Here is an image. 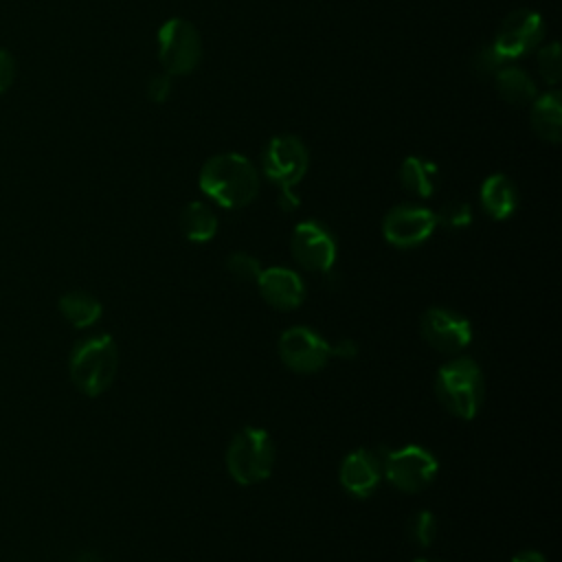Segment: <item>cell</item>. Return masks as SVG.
I'll use <instances>...</instances> for the list:
<instances>
[{
    "mask_svg": "<svg viewBox=\"0 0 562 562\" xmlns=\"http://www.w3.org/2000/svg\"><path fill=\"white\" fill-rule=\"evenodd\" d=\"M198 182L202 193L224 209H241L259 193V171L246 156L235 151L211 156L202 165Z\"/></svg>",
    "mask_w": 562,
    "mask_h": 562,
    "instance_id": "6da1fadb",
    "label": "cell"
},
{
    "mask_svg": "<svg viewBox=\"0 0 562 562\" xmlns=\"http://www.w3.org/2000/svg\"><path fill=\"white\" fill-rule=\"evenodd\" d=\"M435 395L450 415L459 419H474L485 395L481 367L468 356H454L443 362L435 375Z\"/></svg>",
    "mask_w": 562,
    "mask_h": 562,
    "instance_id": "7a4b0ae2",
    "label": "cell"
},
{
    "mask_svg": "<svg viewBox=\"0 0 562 562\" xmlns=\"http://www.w3.org/2000/svg\"><path fill=\"white\" fill-rule=\"evenodd\" d=\"M119 349L110 334H97L79 345L70 353V378L75 386L94 397L101 395L116 378Z\"/></svg>",
    "mask_w": 562,
    "mask_h": 562,
    "instance_id": "3957f363",
    "label": "cell"
},
{
    "mask_svg": "<svg viewBox=\"0 0 562 562\" xmlns=\"http://www.w3.org/2000/svg\"><path fill=\"white\" fill-rule=\"evenodd\" d=\"M274 441L259 426H244L226 448V470L239 485L266 481L274 468Z\"/></svg>",
    "mask_w": 562,
    "mask_h": 562,
    "instance_id": "277c9868",
    "label": "cell"
},
{
    "mask_svg": "<svg viewBox=\"0 0 562 562\" xmlns=\"http://www.w3.org/2000/svg\"><path fill=\"white\" fill-rule=\"evenodd\" d=\"M382 474L400 492L426 490L439 472V461L424 446H402L397 450H384L380 457Z\"/></svg>",
    "mask_w": 562,
    "mask_h": 562,
    "instance_id": "5b68a950",
    "label": "cell"
},
{
    "mask_svg": "<svg viewBox=\"0 0 562 562\" xmlns=\"http://www.w3.org/2000/svg\"><path fill=\"white\" fill-rule=\"evenodd\" d=\"M310 167V154L303 140L294 134L272 136L261 151L263 176L281 191H292Z\"/></svg>",
    "mask_w": 562,
    "mask_h": 562,
    "instance_id": "8992f818",
    "label": "cell"
},
{
    "mask_svg": "<svg viewBox=\"0 0 562 562\" xmlns=\"http://www.w3.org/2000/svg\"><path fill=\"white\" fill-rule=\"evenodd\" d=\"M202 42L198 29L184 18L167 20L158 31V59L167 75H189L198 68Z\"/></svg>",
    "mask_w": 562,
    "mask_h": 562,
    "instance_id": "52a82bcc",
    "label": "cell"
},
{
    "mask_svg": "<svg viewBox=\"0 0 562 562\" xmlns=\"http://www.w3.org/2000/svg\"><path fill=\"white\" fill-rule=\"evenodd\" d=\"M290 250L294 261L310 272H329L338 255L334 233L318 220H303L294 226Z\"/></svg>",
    "mask_w": 562,
    "mask_h": 562,
    "instance_id": "ba28073f",
    "label": "cell"
},
{
    "mask_svg": "<svg viewBox=\"0 0 562 562\" xmlns=\"http://www.w3.org/2000/svg\"><path fill=\"white\" fill-rule=\"evenodd\" d=\"M544 20L533 9H516L503 18L492 46L507 59H518L536 50L544 37Z\"/></svg>",
    "mask_w": 562,
    "mask_h": 562,
    "instance_id": "9c48e42d",
    "label": "cell"
},
{
    "mask_svg": "<svg viewBox=\"0 0 562 562\" xmlns=\"http://www.w3.org/2000/svg\"><path fill=\"white\" fill-rule=\"evenodd\" d=\"M277 349L283 364L296 373H316L334 356L331 345L321 334L305 325L285 329L279 336Z\"/></svg>",
    "mask_w": 562,
    "mask_h": 562,
    "instance_id": "30bf717a",
    "label": "cell"
},
{
    "mask_svg": "<svg viewBox=\"0 0 562 562\" xmlns=\"http://www.w3.org/2000/svg\"><path fill=\"white\" fill-rule=\"evenodd\" d=\"M424 340L439 353L459 356L472 340V323L448 307H428L419 323Z\"/></svg>",
    "mask_w": 562,
    "mask_h": 562,
    "instance_id": "8fae6325",
    "label": "cell"
},
{
    "mask_svg": "<svg viewBox=\"0 0 562 562\" xmlns=\"http://www.w3.org/2000/svg\"><path fill=\"white\" fill-rule=\"evenodd\" d=\"M437 228L435 213L417 204H397L382 220V235L395 248H415Z\"/></svg>",
    "mask_w": 562,
    "mask_h": 562,
    "instance_id": "7c38bea8",
    "label": "cell"
},
{
    "mask_svg": "<svg viewBox=\"0 0 562 562\" xmlns=\"http://www.w3.org/2000/svg\"><path fill=\"white\" fill-rule=\"evenodd\" d=\"M261 299L274 310H294L305 299V283L299 272L283 266L263 268L255 281Z\"/></svg>",
    "mask_w": 562,
    "mask_h": 562,
    "instance_id": "4fadbf2b",
    "label": "cell"
},
{
    "mask_svg": "<svg viewBox=\"0 0 562 562\" xmlns=\"http://www.w3.org/2000/svg\"><path fill=\"white\" fill-rule=\"evenodd\" d=\"M382 479V465H380V457L358 448L353 452H349L338 470V481L342 485V490L356 498H369Z\"/></svg>",
    "mask_w": 562,
    "mask_h": 562,
    "instance_id": "5bb4252c",
    "label": "cell"
},
{
    "mask_svg": "<svg viewBox=\"0 0 562 562\" xmlns=\"http://www.w3.org/2000/svg\"><path fill=\"white\" fill-rule=\"evenodd\" d=\"M479 202L492 220H507L518 206V189L505 173H492L481 184Z\"/></svg>",
    "mask_w": 562,
    "mask_h": 562,
    "instance_id": "9a60e30c",
    "label": "cell"
},
{
    "mask_svg": "<svg viewBox=\"0 0 562 562\" xmlns=\"http://www.w3.org/2000/svg\"><path fill=\"white\" fill-rule=\"evenodd\" d=\"M531 127L533 132L547 140L558 143L562 136V99L555 90L544 92L531 101Z\"/></svg>",
    "mask_w": 562,
    "mask_h": 562,
    "instance_id": "2e32d148",
    "label": "cell"
},
{
    "mask_svg": "<svg viewBox=\"0 0 562 562\" xmlns=\"http://www.w3.org/2000/svg\"><path fill=\"white\" fill-rule=\"evenodd\" d=\"M494 83L501 99L512 105H531V101L538 97V88L533 79L518 66L505 64L494 75Z\"/></svg>",
    "mask_w": 562,
    "mask_h": 562,
    "instance_id": "e0dca14e",
    "label": "cell"
},
{
    "mask_svg": "<svg viewBox=\"0 0 562 562\" xmlns=\"http://www.w3.org/2000/svg\"><path fill=\"white\" fill-rule=\"evenodd\" d=\"M437 173H439L437 165L419 156H408L400 165V182L415 198L432 195L437 187Z\"/></svg>",
    "mask_w": 562,
    "mask_h": 562,
    "instance_id": "ac0fdd59",
    "label": "cell"
},
{
    "mask_svg": "<svg viewBox=\"0 0 562 562\" xmlns=\"http://www.w3.org/2000/svg\"><path fill=\"white\" fill-rule=\"evenodd\" d=\"M180 231L189 241L204 244L211 241L217 233V217L213 209L204 202H189L180 211Z\"/></svg>",
    "mask_w": 562,
    "mask_h": 562,
    "instance_id": "d6986e66",
    "label": "cell"
},
{
    "mask_svg": "<svg viewBox=\"0 0 562 562\" xmlns=\"http://www.w3.org/2000/svg\"><path fill=\"white\" fill-rule=\"evenodd\" d=\"M59 310L75 327H90L101 318V303L92 294L81 290L66 292L59 299Z\"/></svg>",
    "mask_w": 562,
    "mask_h": 562,
    "instance_id": "ffe728a7",
    "label": "cell"
},
{
    "mask_svg": "<svg viewBox=\"0 0 562 562\" xmlns=\"http://www.w3.org/2000/svg\"><path fill=\"white\" fill-rule=\"evenodd\" d=\"M437 529H439L437 518H435L432 512H428V509H422V512L413 514L411 520H408V527H406L408 540H411L413 544L422 547V549H426V547H430V544L435 542Z\"/></svg>",
    "mask_w": 562,
    "mask_h": 562,
    "instance_id": "44dd1931",
    "label": "cell"
},
{
    "mask_svg": "<svg viewBox=\"0 0 562 562\" xmlns=\"http://www.w3.org/2000/svg\"><path fill=\"white\" fill-rule=\"evenodd\" d=\"M435 220H437V224H441V226L448 228V231H459V228L470 226V222H472V209H470L468 202L452 200V202H446V204L435 213Z\"/></svg>",
    "mask_w": 562,
    "mask_h": 562,
    "instance_id": "7402d4cb",
    "label": "cell"
},
{
    "mask_svg": "<svg viewBox=\"0 0 562 562\" xmlns=\"http://www.w3.org/2000/svg\"><path fill=\"white\" fill-rule=\"evenodd\" d=\"M538 70L540 77L549 83L555 86L562 77V59H560V44L549 42L544 46H538Z\"/></svg>",
    "mask_w": 562,
    "mask_h": 562,
    "instance_id": "603a6c76",
    "label": "cell"
},
{
    "mask_svg": "<svg viewBox=\"0 0 562 562\" xmlns=\"http://www.w3.org/2000/svg\"><path fill=\"white\" fill-rule=\"evenodd\" d=\"M226 268H228V272H231L235 279L244 281V283H255V281L259 279L261 270H263L261 263H259V259L252 257V255H248V252H233V255L226 259Z\"/></svg>",
    "mask_w": 562,
    "mask_h": 562,
    "instance_id": "cb8c5ba5",
    "label": "cell"
},
{
    "mask_svg": "<svg viewBox=\"0 0 562 562\" xmlns=\"http://www.w3.org/2000/svg\"><path fill=\"white\" fill-rule=\"evenodd\" d=\"M505 64L507 59L492 46V42L483 44L472 57V68L479 77H494Z\"/></svg>",
    "mask_w": 562,
    "mask_h": 562,
    "instance_id": "d4e9b609",
    "label": "cell"
},
{
    "mask_svg": "<svg viewBox=\"0 0 562 562\" xmlns=\"http://www.w3.org/2000/svg\"><path fill=\"white\" fill-rule=\"evenodd\" d=\"M171 75L167 72H158V75H151L149 81H147V97L149 101L154 103H162L169 99L171 94Z\"/></svg>",
    "mask_w": 562,
    "mask_h": 562,
    "instance_id": "484cf974",
    "label": "cell"
},
{
    "mask_svg": "<svg viewBox=\"0 0 562 562\" xmlns=\"http://www.w3.org/2000/svg\"><path fill=\"white\" fill-rule=\"evenodd\" d=\"M15 77V61L7 50H0V94L13 83Z\"/></svg>",
    "mask_w": 562,
    "mask_h": 562,
    "instance_id": "4316f807",
    "label": "cell"
},
{
    "mask_svg": "<svg viewBox=\"0 0 562 562\" xmlns=\"http://www.w3.org/2000/svg\"><path fill=\"white\" fill-rule=\"evenodd\" d=\"M331 351H334V356H338L342 360H349V358H353L358 353L353 340H340V342L331 345Z\"/></svg>",
    "mask_w": 562,
    "mask_h": 562,
    "instance_id": "83f0119b",
    "label": "cell"
},
{
    "mask_svg": "<svg viewBox=\"0 0 562 562\" xmlns=\"http://www.w3.org/2000/svg\"><path fill=\"white\" fill-rule=\"evenodd\" d=\"M512 562H547V560H544V555H542L540 551H536V549H525V551L516 553V555L512 558Z\"/></svg>",
    "mask_w": 562,
    "mask_h": 562,
    "instance_id": "f1b7e54d",
    "label": "cell"
},
{
    "mask_svg": "<svg viewBox=\"0 0 562 562\" xmlns=\"http://www.w3.org/2000/svg\"><path fill=\"white\" fill-rule=\"evenodd\" d=\"M301 204V200L292 193V191H281V195H279V206L283 209V211H294L296 206Z\"/></svg>",
    "mask_w": 562,
    "mask_h": 562,
    "instance_id": "f546056e",
    "label": "cell"
},
{
    "mask_svg": "<svg viewBox=\"0 0 562 562\" xmlns=\"http://www.w3.org/2000/svg\"><path fill=\"white\" fill-rule=\"evenodd\" d=\"M75 562H97V558L94 555H90V553H83L81 558H77Z\"/></svg>",
    "mask_w": 562,
    "mask_h": 562,
    "instance_id": "4dcf8cb0",
    "label": "cell"
},
{
    "mask_svg": "<svg viewBox=\"0 0 562 562\" xmlns=\"http://www.w3.org/2000/svg\"><path fill=\"white\" fill-rule=\"evenodd\" d=\"M413 562H443V560H435V558H419V560H413Z\"/></svg>",
    "mask_w": 562,
    "mask_h": 562,
    "instance_id": "1f68e13d",
    "label": "cell"
}]
</instances>
